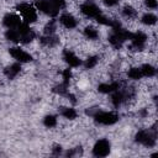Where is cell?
Returning a JSON list of instances; mask_svg holds the SVG:
<instances>
[{"label": "cell", "instance_id": "obj_1", "mask_svg": "<svg viewBox=\"0 0 158 158\" xmlns=\"http://www.w3.org/2000/svg\"><path fill=\"white\" fill-rule=\"evenodd\" d=\"M96 123H99V125H101V126H112V125H115L117 121H118V118H120V116H118V114L117 112H115L114 110H101V109H99L94 115H93V117H91Z\"/></svg>", "mask_w": 158, "mask_h": 158}, {"label": "cell", "instance_id": "obj_2", "mask_svg": "<svg viewBox=\"0 0 158 158\" xmlns=\"http://www.w3.org/2000/svg\"><path fill=\"white\" fill-rule=\"evenodd\" d=\"M58 23L63 30L72 31V30H75L79 26V19L74 14H72L69 11H64V12L60 14Z\"/></svg>", "mask_w": 158, "mask_h": 158}, {"label": "cell", "instance_id": "obj_3", "mask_svg": "<svg viewBox=\"0 0 158 158\" xmlns=\"http://www.w3.org/2000/svg\"><path fill=\"white\" fill-rule=\"evenodd\" d=\"M62 60L69 68H73V69H77L79 67H81V64H83V59L72 48H65L62 51Z\"/></svg>", "mask_w": 158, "mask_h": 158}, {"label": "cell", "instance_id": "obj_4", "mask_svg": "<svg viewBox=\"0 0 158 158\" xmlns=\"http://www.w3.org/2000/svg\"><path fill=\"white\" fill-rule=\"evenodd\" d=\"M9 54L19 63L25 64V63H30L32 60V53L27 52L26 49H23L20 46H12L9 48Z\"/></svg>", "mask_w": 158, "mask_h": 158}, {"label": "cell", "instance_id": "obj_5", "mask_svg": "<svg viewBox=\"0 0 158 158\" xmlns=\"http://www.w3.org/2000/svg\"><path fill=\"white\" fill-rule=\"evenodd\" d=\"M110 151H111V143L106 138H99L91 148V153L95 157H106L110 154Z\"/></svg>", "mask_w": 158, "mask_h": 158}, {"label": "cell", "instance_id": "obj_6", "mask_svg": "<svg viewBox=\"0 0 158 158\" xmlns=\"http://www.w3.org/2000/svg\"><path fill=\"white\" fill-rule=\"evenodd\" d=\"M1 23L5 28H17L21 23H22V19L21 16L14 11V12H7L2 16L1 19Z\"/></svg>", "mask_w": 158, "mask_h": 158}, {"label": "cell", "instance_id": "obj_7", "mask_svg": "<svg viewBox=\"0 0 158 158\" xmlns=\"http://www.w3.org/2000/svg\"><path fill=\"white\" fill-rule=\"evenodd\" d=\"M21 72H22V64L19 63V62H15V63H11V64L6 65L2 73H4V75H5L6 79H10L11 80V79L17 78Z\"/></svg>", "mask_w": 158, "mask_h": 158}, {"label": "cell", "instance_id": "obj_8", "mask_svg": "<svg viewBox=\"0 0 158 158\" xmlns=\"http://www.w3.org/2000/svg\"><path fill=\"white\" fill-rule=\"evenodd\" d=\"M58 112L63 118L69 120V121H73V120H75L78 117L77 110L70 105H60L59 109H58Z\"/></svg>", "mask_w": 158, "mask_h": 158}, {"label": "cell", "instance_id": "obj_9", "mask_svg": "<svg viewBox=\"0 0 158 158\" xmlns=\"http://www.w3.org/2000/svg\"><path fill=\"white\" fill-rule=\"evenodd\" d=\"M139 22L143 26L147 27H153L157 23V15L153 11H146L142 14V16L139 17Z\"/></svg>", "mask_w": 158, "mask_h": 158}, {"label": "cell", "instance_id": "obj_10", "mask_svg": "<svg viewBox=\"0 0 158 158\" xmlns=\"http://www.w3.org/2000/svg\"><path fill=\"white\" fill-rule=\"evenodd\" d=\"M141 68V73H142V77L143 78H154L156 77V67L153 63L151 62H144L143 64L139 65Z\"/></svg>", "mask_w": 158, "mask_h": 158}, {"label": "cell", "instance_id": "obj_11", "mask_svg": "<svg viewBox=\"0 0 158 158\" xmlns=\"http://www.w3.org/2000/svg\"><path fill=\"white\" fill-rule=\"evenodd\" d=\"M4 37H5V40H7L15 44H20V32L17 28H6Z\"/></svg>", "mask_w": 158, "mask_h": 158}, {"label": "cell", "instance_id": "obj_12", "mask_svg": "<svg viewBox=\"0 0 158 158\" xmlns=\"http://www.w3.org/2000/svg\"><path fill=\"white\" fill-rule=\"evenodd\" d=\"M126 75H127V78L130 80H133V81H139L141 79H143L139 65H132V67H130L128 70H127V73H126Z\"/></svg>", "mask_w": 158, "mask_h": 158}, {"label": "cell", "instance_id": "obj_13", "mask_svg": "<svg viewBox=\"0 0 158 158\" xmlns=\"http://www.w3.org/2000/svg\"><path fill=\"white\" fill-rule=\"evenodd\" d=\"M43 126L47 128H54L58 126V117L56 115H46L43 117Z\"/></svg>", "mask_w": 158, "mask_h": 158}, {"label": "cell", "instance_id": "obj_14", "mask_svg": "<svg viewBox=\"0 0 158 158\" xmlns=\"http://www.w3.org/2000/svg\"><path fill=\"white\" fill-rule=\"evenodd\" d=\"M142 5L143 7L148 9V11H156L157 10V0H142Z\"/></svg>", "mask_w": 158, "mask_h": 158}, {"label": "cell", "instance_id": "obj_15", "mask_svg": "<svg viewBox=\"0 0 158 158\" xmlns=\"http://www.w3.org/2000/svg\"><path fill=\"white\" fill-rule=\"evenodd\" d=\"M102 5L107 9H112V7H116L118 6V4L121 2V0H101Z\"/></svg>", "mask_w": 158, "mask_h": 158}, {"label": "cell", "instance_id": "obj_16", "mask_svg": "<svg viewBox=\"0 0 158 158\" xmlns=\"http://www.w3.org/2000/svg\"><path fill=\"white\" fill-rule=\"evenodd\" d=\"M62 152H63V148L60 144H54L52 147V154L53 156H59V154H62Z\"/></svg>", "mask_w": 158, "mask_h": 158}, {"label": "cell", "instance_id": "obj_17", "mask_svg": "<svg viewBox=\"0 0 158 158\" xmlns=\"http://www.w3.org/2000/svg\"><path fill=\"white\" fill-rule=\"evenodd\" d=\"M0 65H1V60H0Z\"/></svg>", "mask_w": 158, "mask_h": 158}]
</instances>
